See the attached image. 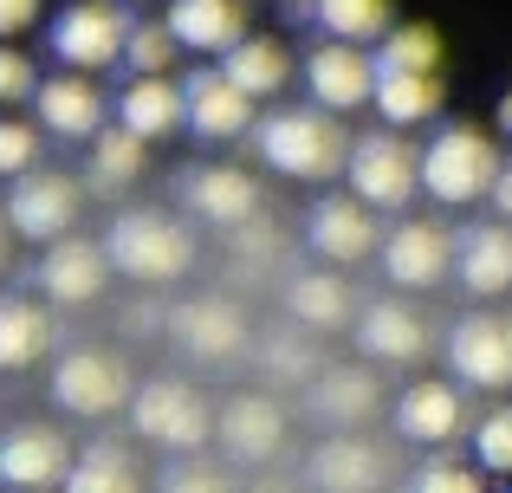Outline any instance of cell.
<instances>
[{
  "mask_svg": "<svg viewBox=\"0 0 512 493\" xmlns=\"http://www.w3.org/2000/svg\"><path fill=\"white\" fill-rule=\"evenodd\" d=\"M441 72H376L370 78V104L383 111L389 130H409V124H428L441 111Z\"/></svg>",
  "mask_w": 512,
  "mask_h": 493,
  "instance_id": "cell-26",
  "label": "cell"
},
{
  "mask_svg": "<svg viewBox=\"0 0 512 493\" xmlns=\"http://www.w3.org/2000/svg\"><path fill=\"white\" fill-rule=\"evenodd\" d=\"M448 364L454 383H467V390H512V318L467 312L448 331Z\"/></svg>",
  "mask_w": 512,
  "mask_h": 493,
  "instance_id": "cell-10",
  "label": "cell"
},
{
  "mask_svg": "<svg viewBox=\"0 0 512 493\" xmlns=\"http://www.w3.org/2000/svg\"><path fill=\"white\" fill-rule=\"evenodd\" d=\"M175 195H182V208L195 221H208V228H247V221L266 215L260 182H253L247 169H227V163L182 169V176H175Z\"/></svg>",
  "mask_w": 512,
  "mask_h": 493,
  "instance_id": "cell-7",
  "label": "cell"
},
{
  "mask_svg": "<svg viewBox=\"0 0 512 493\" xmlns=\"http://www.w3.org/2000/svg\"><path fill=\"white\" fill-rule=\"evenodd\" d=\"M124 26H130V13L117 7V0H72V7L46 26V46H52V59L72 65V72H104V65H117V52H124Z\"/></svg>",
  "mask_w": 512,
  "mask_h": 493,
  "instance_id": "cell-5",
  "label": "cell"
},
{
  "mask_svg": "<svg viewBox=\"0 0 512 493\" xmlns=\"http://www.w3.org/2000/svg\"><path fill=\"white\" fill-rule=\"evenodd\" d=\"M39 163V130L33 124H13V117H0V176H20V169Z\"/></svg>",
  "mask_w": 512,
  "mask_h": 493,
  "instance_id": "cell-37",
  "label": "cell"
},
{
  "mask_svg": "<svg viewBox=\"0 0 512 493\" xmlns=\"http://www.w3.org/2000/svg\"><path fill=\"white\" fill-rule=\"evenodd\" d=\"M286 305H292V318H299V325L338 331V325H350V312H357V292L344 286V273H299L286 286Z\"/></svg>",
  "mask_w": 512,
  "mask_h": 493,
  "instance_id": "cell-29",
  "label": "cell"
},
{
  "mask_svg": "<svg viewBox=\"0 0 512 493\" xmlns=\"http://www.w3.org/2000/svg\"><path fill=\"white\" fill-rule=\"evenodd\" d=\"M396 435L402 442H415V448H441V442H454V435L467 429V403H461V390L454 383H409V390L396 396Z\"/></svg>",
  "mask_w": 512,
  "mask_h": 493,
  "instance_id": "cell-21",
  "label": "cell"
},
{
  "mask_svg": "<svg viewBox=\"0 0 512 493\" xmlns=\"http://www.w3.org/2000/svg\"><path fill=\"white\" fill-rule=\"evenodd\" d=\"M474 461L487 474H512V403L487 409V416L474 422Z\"/></svg>",
  "mask_w": 512,
  "mask_h": 493,
  "instance_id": "cell-36",
  "label": "cell"
},
{
  "mask_svg": "<svg viewBox=\"0 0 512 493\" xmlns=\"http://www.w3.org/2000/svg\"><path fill=\"white\" fill-rule=\"evenodd\" d=\"M454 279H461L474 299H500L512 292V228L506 221H474V228L454 234V253H448Z\"/></svg>",
  "mask_w": 512,
  "mask_h": 493,
  "instance_id": "cell-17",
  "label": "cell"
},
{
  "mask_svg": "<svg viewBox=\"0 0 512 493\" xmlns=\"http://www.w3.org/2000/svg\"><path fill=\"white\" fill-rule=\"evenodd\" d=\"M357 351L370 364H422L428 357V325L415 305L402 299H376V305H357Z\"/></svg>",
  "mask_w": 512,
  "mask_h": 493,
  "instance_id": "cell-19",
  "label": "cell"
},
{
  "mask_svg": "<svg viewBox=\"0 0 512 493\" xmlns=\"http://www.w3.org/2000/svg\"><path fill=\"white\" fill-rule=\"evenodd\" d=\"M312 487H383V455H376L363 435H331L312 448Z\"/></svg>",
  "mask_w": 512,
  "mask_h": 493,
  "instance_id": "cell-28",
  "label": "cell"
},
{
  "mask_svg": "<svg viewBox=\"0 0 512 493\" xmlns=\"http://www.w3.org/2000/svg\"><path fill=\"white\" fill-rule=\"evenodd\" d=\"M33 85H39L33 59H26V52H13L7 39H0V104H26V98H33Z\"/></svg>",
  "mask_w": 512,
  "mask_h": 493,
  "instance_id": "cell-38",
  "label": "cell"
},
{
  "mask_svg": "<svg viewBox=\"0 0 512 493\" xmlns=\"http://www.w3.org/2000/svg\"><path fill=\"white\" fill-rule=\"evenodd\" d=\"M383 253V279L402 292H428L448 279V253H454V234L441 221H396V228L376 241Z\"/></svg>",
  "mask_w": 512,
  "mask_h": 493,
  "instance_id": "cell-11",
  "label": "cell"
},
{
  "mask_svg": "<svg viewBox=\"0 0 512 493\" xmlns=\"http://www.w3.org/2000/svg\"><path fill=\"white\" fill-rule=\"evenodd\" d=\"M409 487H415V493H474V487H480V474H474V468H461V461H448V455H441V461H428V468L415 474Z\"/></svg>",
  "mask_w": 512,
  "mask_h": 493,
  "instance_id": "cell-39",
  "label": "cell"
},
{
  "mask_svg": "<svg viewBox=\"0 0 512 493\" xmlns=\"http://www.w3.org/2000/svg\"><path fill=\"white\" fill-rule=\"evenodd\" d=\"M370 65L376 72H441V33L435 26H422V20H389L383 33L370 39Z\"/></svg>",
  "mask_w": 512,
  "mask_h": 493,
  "instance_id": "cell-30",
  "label": "cell"
},
{
  "mask_svg": "<svg viewBox=\"0 0 512 493\" xmlns=\"http://www.w3.org/2000/svg\"><path fill=\"white\" fill-rule=\"evenodd\" d=\"M247 130H253V150L266 156V169H279V176H292V182L344 176L350 137H344L338 111H325V104H286V111L260 117V124H247Z\"/></svg>",
  "mask_w": 512,
  "mask_h": 493,
  "instance_id": "cell-1",
  "label": "cell"
},
{
  "mask_svg": "<svg viewBox=\"0 0 512 493\" xmlns=\"http://www.w3.org/2000/svg\"><path fill=\"white\" fill-rule=\"evenodd\" d=\"M214 442L227 448V461L260 468V461H273L279 448H286V409L260 390H240V396H227L221 416H214Z\"/></svg>",
  "mask_w": 512,
  "mask_h": 493,
  "instance_id": "cell-13",
  "label": "cell"
},
{
  "mask_svg": "<svg viewBox=\"0 0 512 493\" xmlns=\"http://www.w3.org/2000/svg\"><path fill=\"white\" fill-rule=\"evenodd\" d=\"M98 247L117 273L143 279V286H169V279H182L195 266V241L169 208H124Z\"/></svg>",
  "mask_w": 512,
  "mask_h": 493,
  "instance_id": "cell-3",
  "label": "cell"
},
{
  "mask_svg": "<svg viewBox=\"0 0 512 493\" xmlns=\"http://www.w3.org/2000/svg\"><path fill=\"white\" fill-rule=\"evenodd\" d=\"M59 487H72V493H124V487H137L130 448H124V442H91L85 455L65 468V481H59Z\"/></svg>",
  "mask_w": 512,
  "mask_h": 493,
  "instance_id": "cell-33",
  "label": "cell"
},
{
  "mask_svg": "<svg viewBox=\"0 0 512 493\" xmlns=\"http://www.w3.org/2000/svg\"><path fill=\"white\" fill-rule=\"evenodd\" d=\"M487 202L500 208V221H512V163L493 169V189H487Z\"/></svg>",
  "mask_w": 512,
  "mask_h": 493,
  "instance_id": "cell-41",
  "label": "cell"
},
{
  "mask_svg": "<svg viewBox=\"0 0 512 493\" xmlns=\"http://www.w3.org/2000/svg\"><path fill=\"white\" fill-rule=\"evenodd\" d=\"M65 468H72V448H65L59 429L26 422V429H7V435H0V487L39 493V487H59Z\"/></svg>",
  "mask_w": 512,
  "mask_h": 493,
  "instance_id": "cell-16",
  "label": "cell"
},
{
  "mask_svg": "<svg viewBox=\"0 0 512 493\" xmlns=\"http://www.w3.org/2000/svg\"><path fill=\"white\" fill-rule=\"evenodd\" d=\"M279 13H286L292 26H305V20H312V0H279Z\"/></svg>",
  "mask_w": 512,
  "mask_h": 493,
  "instance_id": "cell-43",
  "label": "cell"
},
{
  "mask_svg": "<svg viewBox=\"0 0 512 493\" xmlns=\"http://www.w3.org/2000/svg\"><path fill=\"white\" fill-rule=\"evenodd\" d=\"M163 487H221V474H208V468H195V461H182L175 474H163Z\"/></svg>",
  "mask_w": 512,
  "mask_h": 493,
  "instance_id": "cell-42",
  "label": "cell"
},
{
  "mask_svg": "<svg viewBox=\"0 0 512 493\" xmlns=\"http://www.w3.org/2000/svg\"><path fill=\"white\" fill-rule=\"evenodd\" d=\"M350 195L370 208H409L415 202V150L402 143V130H370L344 150Z\"/></svg>",
  "mask_w": 512,
  "mask_h": 493,
  "instance_id": "cell-6",
  "label": "cell"
},
{
  "mask_svg": "<svg viewBox=\"0 0 512 493\" xmlns=\"http://www.w3.org/2000/svg\"><path fill=\"white\" fill-rule=\"evenodd\" d=\"M72 221H78V182L52 176V169H20V176H13L7 234L46 247V241H59V234H72Z\"/></svg>",
  "mask_w": 512,
  "mask_h": 493,
  "instance_id": "cell-8",
  "label": "cell"
},
{
  "mask_svg": "<svg viewBox=\"0 0 512 493\" xmlns=\"http://www.w3.org/2000/svg\"><path fill=\"white\" fill-rule=\"evenodd\" d=\"M376 377L363 364H338V370H325V377L312 383V409L325 422H338V429H363V422L376 416Z\"/></svg>",
  "mask_w": 512,
  "mask_h": 493,
  "instance_id": "cell-27",
  "label": "cell"
},
{
  "mask_svg": "<svg viewBox=\"0 0 512 493\" xmlns=\"http://www.w3.org/2000/svg\"><path fill=\"white\" fill-rule=\"evenodd\" d=\"M163 26L182 52H227L247 33V0H169Z\"/></svg>",
  "mask_w": 512,
  "mask_h": 493,
  "instance_id": "cell-23",
  "label": "cell"
},
{
  "mask_svg": "<svg viewBox=\"0 0 512 493\" xmlns=\"http://www.w3.org/2000/svg\"><path fill=\"white\" fill-rule=\"evenodd\" d=\"M370 78H376L370 52L350 46V39H325V46L305 59V85H312V98L325 104V111H338V117L370 104Z\"/></svg>",
  "mask_w": 512,
  "mask_h": 493,
  "instance_id": "cell-20",
  "label": "cell"
},
{
  "mask_svg": "<svg viewBox=\"0 0 512 493\" xmlns=\"http://www.w3.org/2000/svg\"><path fill=\"white\" fill-rule=\"evenodd\" d=\"M130 396V370L117 364L111 351H72L59 370H52V403L72 409V416H117Z\"/></svg>",
  "mask_w": 512,
  "mask_h": 493,
  "instance_id": "cell-12",
  "label": "cell"
},
{
  "mask_svg": "<svg viewBox=\"0 0 512 493\" xmlns=\"http://www.w3.org/2000/svg\"><path fill=\"white\" fill-rule=\"evenodd\" d=\"M500 130H506V137H512V91H506V98H500Z\"/></svg>",
  "mask_w": 512,
  "mask_h": 493,
  "instance_id": "cell-44",
  "label": "cell"
},
{
  "mask_svg": "<svg viewBox=\"0 0 512 493\" xmlns=\"http://www.w3.org/2000/svg\"><path fill=\"white\" fill-rule=\"evenodd\" d=\"M169 338L175 351H188L195 364H234L247 351V318L234 312L227 299H195L169 312Z\"/></svg>",
  "mask_w": 512,
  "mask_h": 493,
  "instance_id": "cell-15",
  "label": "cell"
},
{
  "mask_svg": "<svg viewBox=\"0 0 512 493\" xmlns=\"http://www.w3.org/2000/svg\"><path fill=\"white\" fill-rule=\"evenodd\" d=\"M33 104H39V124H46L52 137H72V143H85L91 130L111 117V98L98 91V72L39 78V85H33Z\"/></svg>",
  "mask_w": 512,
  "mask_h": 493,
  "instance_id": "cell-18",
  "label": "cell"
},
{
  "mask_svg": "<svg viewBox=\"0 0 512 493\" xmlns=\"http://www.w3.org/2000/svg\"><path fill=\"white\" fill-rule=\"evenodd\" d=\"M91 189H104V195H111V189H124V182H137L143 176V163H150V156H143V150H150V143H143V137H130V130L124 124H111V130H91Z\"/></svg>",
  "mask_w": 512,
  "mask_h": 493,
  "instance_id": "cell-31",
  "label": "cell"
},
{
  "mask_svg": "<svg viewBox=\"0 0 512 493\" xmlns=\"http://www.w3.org/2000/svg\"><path fill=\"white\" fill-rule=\"evenodd\" d=\"M104 279H111V260H104L98 241H72V234H59V241H46V260H39V292L59 305H85L104 292Z\"/></svg>",
  "mask_w": 512,
  "mask_h": 493,
  "instance_id": "cell-22",
  "label": "cell"
},
{
  "mask_svg": "<svg viewBox=\"0 0 512 493\" xmlns=\"http://www.w3.org/2000/svg\"><path fill=\"white\" fill-rule=\"evenodd\" d=\"M214 59H221V72L234 78L253 104L279 98V91H286V78H292V52L279 46V39H266V33H240L234 46L214 52Z\"/></svg>",
  "mask_w": 512,
  "mask_h": 493,
  "instance_id": "cell-24",
  "label": "cell"
},
{
  "mask_svg": "<svg viewBox=\"0 0 512 493\" xmlns=\"http://www.w3.org/2000/svg\"><path fill=\"white\" fill-rule=\"evenodd\" d=\"M52 344V325L33 299H0V370L39 364V351Z\"/></svg>",
  "mask_w": 512,
  "mask_h": 493,
  "instance_id": "cell-32",
  "label": "cell"
},
{
  "mask_svg": "<svg viewBox=\"0 0 512 493\" xmlns=\"http://www.w3.org/2000/svg\"><path fill=\"white\" fill-rule=\"evenodd\" d=\"M312 20L325 26L331 39H350V46H370L389 26V0H312Z\"/></svg>",
  "mask_w": 512,
  "mask_h": 493,
  "instance_id": "cell-34",
  "label": "cell"
},
{
  "mask_svg": "<svg viewBox=\"0 0 512 493\" xmlns=\"http://www.w3.org/2000/svg\"><path fill=\"white\" fill-rule=\"evenodd\" d=\"M175 39L163 20H130L124 26V52H117V65H130V72H169L175 65Z\"/></svg>",
  "mask_w": 512,
  "mask_h": 493,
  "instance_id": "cell-35",
  "label": "cell"
},
{
  "mask_svg": "<svg viewBox=\"0 0 512 493\" xmlns=\"http://www.w3.org/2000/svg\"><path fill=\"white\" fill-rule=\"evenodd\" d=\"M175 91H182V124L195 130L201 143H234V137H247L253 111H260V104H253L247 91L221 72V65H195V72H188Z\"/></svg>",
  "mask_w": 512,
  "mask_h": 493,
  "instance_id": "cell-9",
  "label": "cell"
},
{
  "mask_svg": "<svg viewBox=\"0 0 512 493\" xmlns=\"http://www.w3.org/2000/svg\"><path fill=\"white\" fill-rule=\"evenodd\" d=\"M111 111H117V124H124L130 137L156 143V137H169V130L182 124V91L169 85V72H130L124 98H117Z\"/></svg>",
  "mask_w": 512,
  "mask_h": 493,
  "instance_id": "cell-25",
  "label": "cell"
},
{
  "mask_svg": "<svg viewBox=\"0 0 512 493\" xmlns=\"http://www.w3.org/2000/svg\"><path fill=\"white\" fill-rule=\"evenodd\" d=\"M500 150H493L487 130L474 124H441L428 150H415V189H428V202L441 208H474L487 202Z\"/></svg>",
  "mask_w": 512,
  "mask_h": 493,
  "instance_id": "cell-2",
  "label": "cell"
},
{
  "mask_svg": "<svg viewBox=\"0 0 512 493\" xmlns=\"http://www.w3.org/2000/svg\"><path fill=\"white\" fill-rule=\"evenodd\" d=\"M39 20V0H0V39H20Z\"/></svg>",
  "mask_w": 512,
  "mask_h": 493,
  "instance_id": "cell-40",
  "label": "cell"
},
{
  "mask_svg": "<svg viewBox=\"0 0 512 493\" xmlns=\"http://www.w3.org/2000/svg\"><path fill=\"white\" fill-rule=\"evenodd\" d=\"M305 241H312L318 260L357 266V260H370V253H376L383 228H376V208L370 202H357V195H325V202L312 208V221H305Z\"/></svg>",
  "mask_w": 512,
  "mask_h": 493,
  "instance_id": "cell-14",
  "label": "cell"
},
{
  "mask_svg": "<svg viewBox=\"0 0 512 493\" xmlns=\"http://www.w3.org/2000/svg\"><path fill=\"white\" fill-rule=\"evenodd\" d=\"M0 273H7V228H0Z\"/></svg>",
  "mask_w": 512,
  "mask_h": 493,
  "instance_id": "cell-45",
  "label": "cell"
},
{
  "mask_svg": "<svg viewBox=\"0 0 512 493\" xmlns=\"http://www.w3.org/2000/svg\"><path fill=\"white\" fill-rule=\"evenodd\" d=\"M124 403H130V429H137L143 442L169 448V455H195L214 435V409L201 403L182 377H156V383H143V390H130Z\"/></svg>",
  "mask_w": 512,
  "mask_h": 493,
  "instance_id": "cell-4",
  "label": "cell"
}]
</instances>
